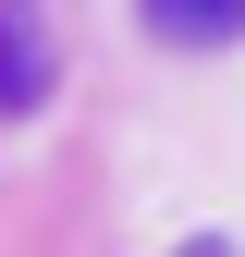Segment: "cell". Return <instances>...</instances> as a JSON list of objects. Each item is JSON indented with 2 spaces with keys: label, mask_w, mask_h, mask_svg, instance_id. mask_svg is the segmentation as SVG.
<instances>
[{
  "label": "cell",
  "mask_w": 245,
  "mask_h": 257,
  "mask_svg": "<svg viewBox=\"0 0 245 257\" xmlns=\"http://www.w3.org/2000/svg\"><path fill=\"white\" fill-rule=\"evenodd\" d=\"M184 257H233V245H221V233H196V245H184Z\"/></svg>",
  "instance_id": "3"
},
{
  "label": "cell",
  "mask_w": 245,
  "mask_h": 257,
  "mask_svg": "<svg viewBox=\"0 0 245 257\" xmlns=\"http://www.w3.org/2000/svg\"><path fill=\"white\" fill-rule=\"evenodd\" d=\"M135 25L160 49H233L245 37V0H135Z\"/></svg>",
  "instance_id": "1"
},
{
  "label": "cell",
  "mask_w": 245,
  "mask_h": 257,
  "mask_svg": "<svg viewBox=\"0 0 245 257\" xmlns=\"http://www.w3.org/2000/svg\"><path fill=\"white\" fill-rule=\"evenodd\" d=\"M37 98H49V49L25 37L13 13H0V122H25V110H37Z\"/></svg>",
  "instance_id": "2"
}]
</instances>
